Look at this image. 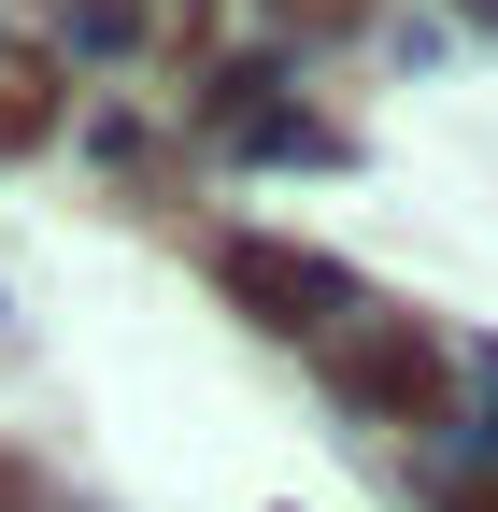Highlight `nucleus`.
Wrapping results in <instances>:
<instances>
[{
  "mask_svg": "<svg viewBox=\"0 0 498 512\" xmlns=\"http://www.w3.org/2000/svg\"><path fill=\"white\" fill-rule=\"evenodd\" d=\"M342 384L370 413H442V356H427L413 328H370V342H342Z\"/></svg>",
  "mask_w": 498,
  "mask_h": 512,
  "instance_id": "obj_1",
  "label": "nucleus"
}]
</instances>
